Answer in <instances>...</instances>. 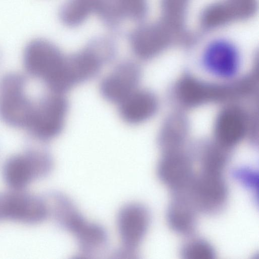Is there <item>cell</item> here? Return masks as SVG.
Segmentation results:
<instances>
[{
  "mask_svg": "<svg viewBox=\"0 0 259 259\" xmlns=\"http://www.w3.org/2000/svg\"><path fill=\"white\" fill-rule=\"evenodd\" d=\"M117 53L114 40L107 36L91 39L81 50L65 57L56 92L64 94L74 86L87 82L111 62Z\"/></svg>",
  "mask_w": 259,
  "mask_h": 259,
  "instance_id": "obj_1",
  "label": "cell"
},
{
  "mask_svg": "<svg viewBox=\"0 0 259 259\" xmlns=\"http://www.w3.org/2000/svg\"><path fill=\"white\" fill-rule=\"evenodd\" d=\"M24 75L10 73L0 81V118L13 127L26 130L36 110L38 97L28 90Z\"/></svg>",
  "mask_w": 259,
  "mask_h": 259,
  "instance_id": "obj_2",
  "label": "cell"
},
{
  "mask_svg": "<svg viewBox=\"0 0 259 259\" xmlns=\"http://www.w3.org/2000/svg\"><path fill=\"white\" fill-rule=\"evenodd\" d=\"M65 56L53 42L36 38L26 46L23 62L27 74L52 92L60 75Z\"/></svg>",
  "mask_w": 259,
  "mask_h": 259,
  "instance_id": "obj_3",
  "label": "cell"
},
{
  "mask_svg": "<svg viewBox=\"0 0 259 259\" xmlns=\"http://www.w3.org/2000/svg\"><path fill=\"white\" fill-rule=\"evenodd\" d=\"M54 162L47 151L31 149L9 158L5 163L3 174L6 183L14 190H23L33 181L47 176Z\"/></svg>",
  "mask_w": 259,
  "mask_h": 259,
  "instance_id": "obj_4",
  "label": "cell"
},
{
  "mask_svg": "<svg viewBox=\"0 0 259 259\" xmlns=\"http://www.w3.org/2000/svg\"><path fill=\"white\" fill-rule=\"evenodd\" d=\"M183 190L198 212L215 214L225 208L228 187L222 172L200 169Z\"/></svg>",
  "mask_w": 259,
  "mask_h": 259,
  "instance_id": "obj_5",
  "label": "cell"
},
{
  "mask_svg": "<svg viewBox=\"0 0 259 259\" xmlns=\"http://www.w3.org/2000/svg\"><path fill=\"white\" fill-rule=\"evenodd\" d=\"M69 103L64 94L49 91L39 97L36 110L26 132L40 141L52 140L62 132Z\"/></svg>",
  "mask_w": 259,
  "mask_h": 259,
  "instance_id": "obj_6",
  "label": "cell"
},
{
  "mask_svg": "<svg viewBox=\"0 0 259 259\" xmlns=\"http://www.w3.org/2000/svg\"><path fill=\"white\" fill-rule=\"evenodd\" d=\"M150 222L149 209L141 203H127L120 209L117 216V226L121 243V247L116 254L118 257H136Z\"/></svg>",
  "mask_w": 259,
  "mask_h": 259,
  "instance_id": "obj_7",
  "label": "cell"
},
{
  "mask_svg": "<svg viewBox=\"0 0 259 259\" xmlns=\"http://www.w3.org/2000/svg\"><path fill=\"white\" fill-rule=\"evenodd\" d=\"M12 190L0 193V221L8 220L35 224L50 215L46 198L23 190Z\"/></svg>",
  "mask_w": 259,
  "mask_h": 259,
  "instance_id": "obj_8",
  "label": "cell"
},
{
  "mask_svg": "<svg viewBox=\"0 0 259 259\" xmlns=\"http://www.w3.org/2000/svg\"><path fill=\"white\" fill-rule=\"evenodd\" d=\"M141 77V70L136 62L123 61L103 78L100 93L106 101L118 104L138 89Z\"/></svg>",
  "mask_w": 259,
  "mask_h": 259,
  "instance_id": "obj_9",
  "label": "cell"
},
{
  "mask_svg": "<svg viewBox=\"0 0 259 259\" xmlns=\"http://www.w3.org/2000/svg\"><path fill=\"white\" fill-rule=\"evenodd\" d=\"M193 157L180 149L163 153L157 166L158 179L171 192L186 188L195 175Z\"/></svg>",
  "mask_w": 259,
  "mask_h": 259,
  "instance_id": "obj_10",
  "label": "cell"
},
{
  "mask_svg": "<svg viewBox=\"0 0 259 259\" xmlns=\"http://www.w3.org/2000/svg\"><path fill=\"white\" fill-rule=\"evenodd\" d=\"M50 215L63 229L72 233L78 241L84 237L91 228L89 222L78 209L72 200L60 192H52L46 198Z\"/></svg>",
  "mask_w": 259,
  "mask_h": 259,
  "instance_id": "obj_11",
  "label": "cell"
},
{
  "mask_svg": "<svg viewBox=\"0 0 259 259\" xmlns=\"http://www.w3.org/2000/svg\"><path fill=\"white\" fill-rule=\"evenodd\" d=\"M146 12V0H100L96 14L107 27L116 30L126 21L142 20Z\"/></svg>",
  "mask_w": 259,
  "mask_h": 259,
  "instance_id": "obj_12",
  "label": "cell"
},
{
  "mask_svg": "<svg viewBox=\"0 0 259 259\" xmlns=\"http://www.w3.org/2000/svg\"><path fill=\"white\" fill-rule=\"evenodd\" d=\"M171 193L166 215L168 225L176 233L190 236L195 230L198 211L184 192Z\"/></svg>",
  "mask_w": 259,
  "mask_h": 259,
  "instance_id": "obj_13",
  "label": "cell"
},
{
  "mask_svg": "<svg viewBox=\"0 0 259 259\" xmlns=\"http://www.w3.org/2000/svg\"><path fill=\"white\" fill-rule=\"evenodd\" d=\"M118 105L121 118L128 124L135 125L144 122L153 115L157 102L151 92L137 89Z\"/></svg>",
  "mask_w": 259,
  "mask_h": 259,
  "instance_id": "obj_14",
  "label": "cell"
},
{
  "mask_svg": "<svg viewBox=\"0 0 259 259\" xmlns=\"http://www.w3.org/2000/svg\"><path fill=\"white\" fill-rule=\"evenodd\" d=\"M206 69L220 76H232L235 73L238 57L234 48L226 41H218L211 44L204 54Z\"/></svg>",
  "mask_w": 259,
  "mask_h": 259,
  "instance_id": "obj_15",
  "label": "cell"
},
{
  "mask_svg": "<svg viewBox=\"0 0 259 259\" xmlns=\"http://www.w3.org/2000/svg\"><path fill=\"white\" fill-rule=\"evenodd\" d=\"M100 0H66L61 6L59 17L66 26L74 27L82 24L95 13Z\"/></svg>",
  "mask_w": 259,
  "mask_h": 259,
  "instance_id": "obj_16",
  "label": "cell"
},
{
  "mask_svg": "<svg viewBox=\"0 0 259 259\" xmlns=\"http://www.w3.org/2000/svg\"><path fill=\"white\" fill-rule=\"evenodd\" d=\"M181 254L185 259H213L215 250L212 245L202 238H194L182 246Z\"/></svg>",
  "mask_w": 259,
  "mask_h": 259,
  "instance_id": "obj_17",
  "label": "cell"
},
{
  "mask_svg": "<svg viewBox=\"0 0 259 259\" xmlns=\"http://www.w3.org/2000/svg\"><path fill=\"white\" fill-rule=\"evenodd\" d=\"M234 177L243 183L246 186L251 189H254L255 186L256 179L255 173L247 169H238L234 171L233 174Z\"/></svg>",
  "mask_w": 259,
  "mask_h": 259,
  "instance_id": "obj_18",
  "label": "cell"
}]
</instances>
